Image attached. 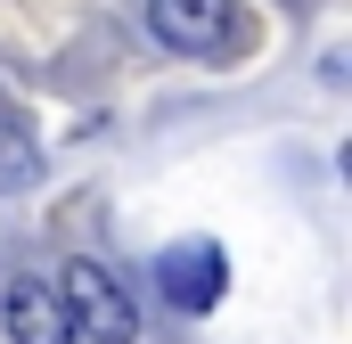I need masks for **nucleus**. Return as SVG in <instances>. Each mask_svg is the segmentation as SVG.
Segmentation results:
<instances>
[{
  "instance_id": "1",
  "label": "nucleus",
  "mask_w": 352,
  "mask_h": 344,
  "mask_svg": "<svg viewBox=\"0 0 352 344\" xmlns=\"http://www.w3.org/2000/svg\"><path fill=\"white\" fill-rule=\"evenodd\" d=\"M58 295H66L74 336H90V344H131V336H140V303L123 295V279H115L107 262L74 255L66 270H58Z\"/></svg>"
},
{
  "instance_id": "2",
  "label": "nucleus",
  "mask_w": 352,
  "mask_h": 344,
  "mask_svg": "<svg viewBox=\"0 0 352 344\" xmlns=\"http://www.w3.org/2000/svg\"><path fill=\"white\" fill-rule=\"evenodd\" d=\"M148 17H156V41H173L180 58H230V50H246L238 0H148Z\"/></svg>"
},
{
  "instance_id": "3",
  "label": "nucleus",
  "mask_w": 352,
  "mask_h": 344,
  "mask_svg": "<svg viewBox=\"0 0 352 344\" xmlns=\"http://www.w3.org/2000/svg\"><path fill=\"white\" fill-rule=\"evenodd\" d=\"M156 287H164V303H180V312H213L221 287H230V262H221V246L188 238V246H173V255L156 262Z\"/></svg>"
},
{
  "instance_id": "4",
  "label": "nucleus",
  "mask_w": 352,
  "mask_h": 344,
  "mask_svg": "<svg viewBox=\"0 0 352 344\" xmlns=\"http://www.w3.org/2000/svg\"><path fill=\"white\" fill-rule=\"evenodd\" d=\"M0 328H8V344H82L74 320H66V295L41 287V279H16L0 295Z\"/></svg>"
},
{
  "instance_id": "5",
  "label": "nucleus",
  "mask_w": 352,
  "mask_h": 344,
  "mask_svg": "<svg viewBox=\"0 0 352 344\" xmlns=\"http://www.w3.org/2000/svg\"><path fill=\"white\" fill-rule=\"evenodd\" d=\"M33 164H41V156H33L25 123H16V115L0 107V189H25V180H33Z\"/></svg>"
}]
</instances>
